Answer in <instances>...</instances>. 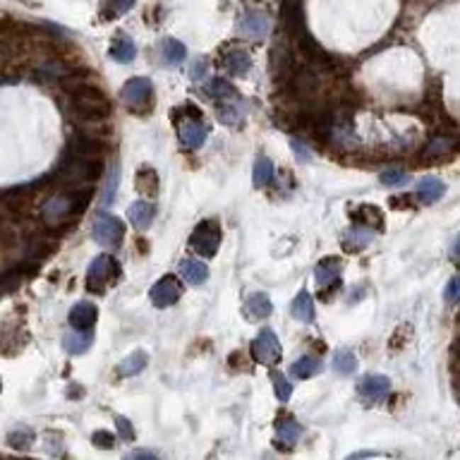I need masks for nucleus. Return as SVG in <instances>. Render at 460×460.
I'll list each match as a JSON object with an SVG mask.
<instances>
[{
	"mask_svg": "<svg viewBox=\"0 0 460 460\" xmlns=\"http://www.w3.org/2000/svg\"><path fill=\"white\" fill-rule=\"evenodd\" d=\"M91 201V190L89 187H70L67 192L53 194L46 206H43V218H46L48 225H60L65 220L77 218L82 211L86 209V204Z\"/></svg>",
	"mask_w": 460,
	"mask_h": 460,
	"instance_id": "nucleus-1",
	"label": "nucleus"
},
{
	"mask_svg": "<svg viewBox=\"0 0 460 460\" xmlns=\"http://www.w3.org/2000/svg\"><path fill=\"white\" fill-rule=\"evenodd\" d=\"M72 94V108L82 120H103L111 113V101L103 96V91L91 84H79L70 86Z\"/></svg>",
	"mask_w": 460,
	"mask_h": 460,
	"instance_id": "nucleus-2",
	"label": "nucleus"
},
{
	"mask_svg": "<svg viewBox=\"0 0 460 460\" xmlns=\"http://www.w3.org/2000/svg\"><path fill=\"white\" fill-rule=\"evenodd\" d=\"M91 235L101 247L116 249V247H120V242L125 237V225H123V220L116 218L113 213L101 211V213H96V218H94Z\"/></svg>",
	"mask_w": 460,
	"mask_h": 460,
	"instance_id": "nucleus-3",
	"label": "nucleus"
},
{
	"mask_svg": "<svg viewBox=\"0 0 460 460\" xmlns=\"http://www.w3.org/2000/svg\"><path fill=\"white\" fill-rule=\"evenodd\" d=\"M120 276V264L113 259L111 254H101L89 264V271H86V286H89L91 293H103L106 286L111 281H116Z\"/></svg>",
	"mask_w": 460,
	"mask_h": 460,
	"instance_id": "nucleus-4",
	"label": "nucleus"
},
{
	"mask_svg": "<svg viewBox=\"0 0 460 460\" xmlns=\"http://www.w3.org/2000/svg\"><path fill=\"white\" fill-rule=\"evenodd\" d=\"M190 247L201 257H213L220 247V228L216 220H201L192 230Z\"/></svg>",
	"mask_w": 460,
	"mask_h": 460,
	"instance_id": "nucleus-5",
	"label": "nucleus"
},
{
	"mask_svg": "<svg viewBox=\"0 0 460 460\" xmlns=\"http://www.w3.org/2000/svg\"><path fill=\"white\" fill-rule=\"evenodd\" d=\"M151 94H154V86L147 77H132L120 89V101L132 111H142L149 106Z\"/></svg>",
	"mask_w": 460,
	"mask_h": 460,
	"instance_id": "nucleus-6",
	"label": "nucleus"
},
{
	"mask_svg": "<svg viewBox=\"0 0 460 460\" xmlns=\"http://www.w3.org/2000/svg\"><path fill=\"white\" fill-rule=\"evenodd\" d=\"M252 355L259 364H276L281 360V343H279V336H276L271 329H264L259 336L252 340Z\"/></svg>",
	"mask_w": 460,
	"mask_h": 460,
	"instance_id": "nucleus-7",
	"label": "nucleus"
},
{
	"mask_svg": "<svg viewBox=\"0 0 460 460\" xmlns=\"http://www.w3.org/2000/svg\"><path fill=\"white\" fill-rule=\"evenodd\" d=\"M180 295H182L180 281L175 279V276H163V279L156 281L154 288H151V305H154L156 310H166V307L180 300Z\"/></svg>",
	"mask_w": 460,
	"mask_h": 460,
	"instance_id": "nucleus-8",
	"label": "nucleus"
},
{
	"mask_svg": "<svg viewBox=\"0 0 460 460\" xmlns=\"http://www.w3.org/2000/svg\"><path fill=\"white\" fill-rule=\"evenodd\" d=\"M178 137L185 149H190V151L201 149V144L206 142V128H204V123L199 120V113H194L192 118L178 123Z\"/></svg>",
	"mask_w": 460,
	"mask_h": 460,
	"instance_id": "nucleus-9",
	"label": "nucleus"
},
{
	"mask_svg": "<svg viewBox=\"0 0 460 460\" xmlns=\"http://www.w3.org/2000/svg\"><path fill=\"white\" fill-rule=\"evenodd\" d=\"M357 391H360V396L369 403V405H374V403H381L391 393V381H388V376L367 374L364 379H360V383H357Z\"/></svg>",
	"mask_w": 460,
	"mask_h": 460,
	"instance_id": "nucleus-10",
	"label": "nucleus"
},
{
	"mask_svg": "<svg viewBox=\"0 0 460 460\" xmlns=\"http://www.w3.org/2000/svg\"><path fill=\"white\" fill-rule=\"evenodd\" d=\"M269 29H271V20L267 12H259V10H249L242 15L240 20V31L245 36H249L252 41H264L269 36Z\"/></svg>",
	"mask_w": 460,
	"mask_h": 460,
	"instance_id": "nucleus-11",
	"label": "nucleus"
},
{
	"mask_svg": "<svg viewBox=\"0 0 460 460\" xmlns=\"http://www.w3.org/2000/svg\"><path fill=\"white\" fill-rule=\"evenodd\" d=\"M291 89H293L295 96H300V99H312L314 94H317V89H319V77H317V74H314L312 70L302 67V70H298V72L293 74Z\"/></svg>",
	"mask_w": 460,
	"mask_h": 460,
	"instance_id": "nucleus-12",
	"label": "nucleus"
},
{
	"mask_svg": "<svg viewBox=\"0 0 460 460\" xmlns=\"http://www.w3.org/2000/svg\"><path fill=\"white\" fill-rule=\"evenodd\" d=\"M245 317L249 321H264L271 317V312H274V305H271L269 295L264 293H254L249 295L247 300H245Z\"/></svg>",
	"mask_w": 460,
	"mask_h": 460,
	"instance_id": "nucleus-13",
	"label": "nucleus"
},
{
	"mask_svg": "<svg viewBox=\"0 0 460 460\" xmlns=\"http://www.w3.org/2000/svg\"><path fill=\"white\" fill-rule=\"evenodd\" d=\"M99 319V310L91 302H77L70 310V324L74 329H91Z\"/></svg>",
	"mask_w": 460,
	"mask_h": 460,
	"instance_id": "nucleus-14",
	"label": "nucleus"
},
{
	"mask_svg": "<svg viewBox=\"0 0 460 460\" xmlns=\"http://www.w3.org/2000/svg\"><path fill=\"white\" fill-rule=\"evenodd\" d=\"M338 276H340V262L336 257H329V259L319 262L317 269H314V279H317L321 288L338 286Z\"/></svg>",
	"mask_w": 460,
	"mask_h": 460,
	"instance_id": "nucleus-15",
	"label": "nucleus"
},
{
	"mask_svg": "<svg viewBox=\"0 0 460 460\" xmlns=\"http://www.w3.org/2000/svg\"><path fill=\"white\" fill-rule=\"evenodd\" d=\"M91 340H94L91 329H72L70 333H65L62 345H65V350L70 352V355H84V352L89 350Z\"/></svg>",
	"mask_w": 460,
	"mask_h": 460,
	"instance_id": "nucleus-16",
	"label": "nucleus"
},
{
	"mask_svg": "<svg viewBox=\"0 0 460 460\" xmlns=\"http://www.w3.org/2000/svg\"><path fill=\"white\" fill-rule=\"evenodd\" d=\"M444 192H446V185L439 178H432V175H427V178H422L417 182V199L422 204H434V201L444 197Z\"/></svg>",
	"mask_w": 460,
	"mask_h": 460,
	"instance_id": "nucleus-17",
	"label": "nucleus"
},
{
	"mask_svg": "<svg viewBox=\"0 0 460 460\" xmlns=\"http://www.w3.org/2000/svg\"><path fill=\"white\" fill-rule=\"evenodd\" d=\"M291 314L298 321H302V324H312L314 317H317V312H314L312 295L307 293V291H302V293L295 295V300H293V305H291Z\"/></svg>",
	"mask_w": 460,
	"mask_h": 460,
	"instance_id": "nucleus-18",
	"label": "nucleus"
},
{
	"mask_svg": "<svg viewBox=\"0 0 460 460\" xmlns=\"http://www.w3.org/2000/svg\"><path fill=\"white\" fill-rule=\"evenodd\" d=\"M371 240H374V230L367 228V225H355V228H350L343 235V245L348 252H360L367 247Z\"/></svg>",
	"mask_w": 460,
	"mask_h": 460,
	"instance_id": "nucleus-19",
	"label": "nucleus"
},
{
	"mask_svg": "<svg viewBox=\"0 0 460 460\" xmlns=\"http://www.w3.org/2000/svg\"><path fill=\"white\" fill-rule=\"evenodd\" d=\"M180 276L185 279L190 286H201L206 279H209V269H206L204 262L197 259H182L180 262Z\"/></svg>",
	"mask_w": 460,
	"mask_h": 460,
	"instance_id": "nucleus-20",
	"label": "nucleus"
},
{
	"mask_svg": "<svg viewBox=\"0 0 460 460\" xmlns=\"http://www.w3.org/2000/svg\"><path fill=\"white\" fill-rule=\"evenodd\" d=\"M300 437H302V427L295 420H281L279 427H276V444L281 449H291Z\"/></svg>",
	"mask_w": 460,
	"mask_h": 460,
	"instance_id": "nucleus-21",
	"label": "nucleus"
},
{
	"mask_svg": "<svg viewBox=\"0 0 460 460\" xmlns=\"http://www.w3.org/2000/svg\"><path fill=\"white\" fill-rule=\"evenodd\" d=\"M149 364V355L144 350H135L132 355H128L125 360L118 364V376H123V379H130V376L140 374L144 371V367Z\"/></svg>",
	"mask_w": 460,
	"mask_h": 460,
	"instance_id": "nucleus-22",
	"label": "nucleus"
},
{
	"mask_svg": "<svg viewBox=\"0 0 460 460\" xmlns=\"http://www.w3.org/2000/svg\"><path fill=\"white\" fill-rule=\"evenodd\" d=\"M223 67L230 77H242V74H247V70L252 67V60L245 50H230L223 58Z\"/></svg>",
	"mask_w": 460,
	"mask_h": 460,
	"instance_id": "nucleus-23",
	"label": "nucleus"
},
{
	"mask_svg": "<svg viewBox=\"0 0 460 460\" xmlns=\"http://www.w3.org/2000/svg\"><path fill=\"white\" fill-rule=\"evenodd\" d=\"M271 72H274L276 79H286L288 72H291V53H288V46H274L271 50Z\"/></svg>",
	"mask_w": 460,
	"mask_h": 460,
	"instance_id": "nucleus-24",
	"label": "nucleus"
},
{
	"mask_svg": "<svg viewBox=\"0 0 460 460\" xmlns=\"http://www.w3.org/2000/svg\"><path fill=\"white\" fill-rule=\"evenodd\" d=\"M128 216L130 220L135 223V228H149L151 220H154V206L149 204V201H135V204L128 209Z\"/></svg>",
	"mask_w": 460,
	"mask_h": 460,
	"instance_id": "nucleus-25",
	"label": "nucleus"
},
{
	"mask_svg": "<svg viewBox=\"0 0 460 460\" xmlns=\"http://www.w3.org/2000/svg\"><path fill=\"white\" fill-rule=\"evenodd\" d=\"M331 367H333V371H336V374H340V376L355 374V369H357V357H355V352H352L350 348L338 350L336 355H333V360H331Z\"/></svg>",
	"mask_w": 460,
	"mask_h": 460,
	"instance_id": "nucleus-26",
	"label": "nucleus"
},
{
	"mask_svg": "<svg viewBox=\"0 0 460 460\" xmlns=\"http://www.w3.org/2000/svg\"><path fill=\"white\" fill-rule=\"evenodd\" d=\"M206 94H209L213 101H218V103L220 101H223V103H230V101H237V96H240V94L230 86V82H225L223 77L211 79V84L206 86Z\"/></svg>",
	"mask_w": 460,
	"mask_h": 460,
	"instance_id": "nucleus-27",
	"label": "nucleus"
},
{
	"mask_svg": "<svg viewBox=\"0 0 460 460\" xmlns=\"http://www.w3.org/2000/svg\"><path fill=\"white\" fill-rule=\"evenodd\" d=\"M161 58L166 65H180L187 58V48L178 39H166L161 43Z\"/></svg>",
	"mask_w": 460,
	"mask_h": 460,
	"instance_id": "nucleus-28",
	"label": "nucleus"
},
{
	"mask_svg": "<svg viewBox=\"0 0 460 460\" xmlns=\"http://www.w3.org/2000/svg\"><path fill=\"white\" fill-rule=\"evenodd\" d=\"M135 55H137V46H135V41L128 39L125 34H120L116 39V43H113V48H111V58L113 60H118V62H130V60H135Z\"/></svg>",
	"mask_w": 460,
	"mask_h": 460,
	"instance_id": "nucleus-29",
	"label": "nucleus"
},
{
	"mask_svg": "<svg viewBox=\"0 0 460 460\" xmlns=\"http://www.w3.org/2000/svg\"><path fill=\"white\" fill-rule=\"evenodd\" d=\"M321 369H324V364H321L319 357L305 355L293 364V376H298V379H312V376H317Z\"/></svg>",
	"mask_w": 460,
	"mask_h": 460,
	"instance_id": "nucleus-30",
	"label": "nucleus"
},
{
	"mask_svg": "<svg viewBox=\"0 0 460 460\" xmlns=\"http://www.w3.org/2000/svg\"><path fill=\"white\" fill-rule=\"evenodd\" d=\"M355 220H357V223H362V225H367V228H371V230L383 228V213H381V209H376V206H369V204L357 209Z\"/></svg>",
	"mask_w": 460,
	"mask_h": 460,
	"instance_id": "nucleus-31",
	"label": "nucleus"
},
{
	"mask_svg": "<svg viewBox=\"0 0 460 460\" xmlns=\"http://www.w3.org/2000/svg\"><path fill=\"white\" fill-rule=\"evenodd\" d=\"M274 180V163H271L267 156H259L254 163V185L264 187Z\"/></svg>",
	"mask_w": 460,
	"mask_h": 460,
	"instance_id": "nucleus-32",
	"label": "nucleus"
},
{
	"mask_svg": "<svg viewBox=\"0 0 460 460\" xmlns=\"http://www.w3.org/2000/svg\"><path fill=\"white\" fill-rule=\"evenodd\" d=\"M135 3L137 0H101V10H103V17H120L135 8Z\"/></svg>",
	"mask_w": 460,
	"mask_h": 460,
	"instance_id": "nucleus-33",
	"label": "nucleus"
},
{
	"mask_svg": "<svg viewBox=\"0 0 460 460\" xmlns=\"http://www.w3.org/2000/svg\"><path fill=\"white\" fill-rule=\"evenodd\" d=\"M156 187H159V178H156V170L142 168L137 173V190L142 194H156Z\"/></svg>",
	"mask_w": 460,
	"mask_h": 460,
	"instance_id": "nucleus-34",
	"label": "nucleus"
},
{
	"mask_svg": "<svg viewBox=\"0 0 460 460\" xmlns=\"http://www.w3.org/2000/svg\"><path fill=\"white\" fill-rule=\"evenodd\" d=\"M271 381H274V391H276V396H279V400H283V403L291 400L293 386H291V381L286 379V374H281V371L271 369Z\"/></svg>",
	"mask_w": 460,
	"mask_h": 460,
	"instance_id": "nucleus-35",
	"label": "nucleus"
},
{
	"mask_svg": "<svg viewBox=\"0 0 460 460\" xmlns=\"http://www.w3.org/2000/svg\"><path fill=\"white\" fill-rule=\"evenodd\" d=\"M31 441H34V434H31L27 427H22V430H15L8 437V444L12 446V449H22V451L29 449Z\"/></svg>",
	"mask_w": 460,
	"mask_h": 460,
	"instance_id": "nucleus-36",
	"label": "nucleus"
},
{
	"mask_svg": "<svg viewBox=\"0 0 460 460\" xmlns=\"http://www.w3.org/2000/svg\"><path fill=\"white\" fill-rule=\"evenodd\" d=\"M232 103H237V101H230V103L220 106L218 118H220V123H225V125H240L242 123V111H237Z\"/></svg>",
	"mask_w": 460,
	"mask_h": 460,
	"instance_id": "nucleus-37",
	"label": "nucleus"
},
{
	"mask_svg": "<svg viewBox=\"0 0 460 460\" xmlns=\"http://www.w3.org/2000/svg\"><path fill=\"white\" fill-rule=\"evenodd\" d=\"M94 446L96 449H103V451H111L113 446H116V434H111V432H103V430H99V432H94Z\"/></svg>",
	"mask_w": 460,
	"mask_h": 460,
	"instance_id": "nucleus-38",
	"label": "nucleus"
},
{
	"mask_svg": "<svg viewBox=\"0 0 460 460\" xmlns=\"http://www.w3.org/2000/svg\"><path fill=\"white\" fill-rule=\"evenodd\" d=\"M381 182L388 187H398V185H405L408 182V173L403 170H383L381 173Z\"/></svg>",
	"mask_w": 460,
	"mask_h": 460,
	"instance_id": "nucleus-39",
	"label": "nucleus"
},
{
	"mask_svg": "<svg viewBox=\"0 0 460 460\" xmlns=\"http://www.w3.org/2000/svg\"><path fill=\"white\" fill-rule=\"evenodd\" d=\"M118 182H120V168L116 166L111 170L108 185H106V190H103V204H111L113 201V194H116V190H118Z\"/></svg>",
	"mask_w": 460,
	"mask_h": 460,
	"instance_id": "nucleus-40",
	"label": "nucleus"
},
{
	"mask_svg": "<svg viewBox=\"0 0 460 460\" xmlns=\"http://www.w3.org/2000/svg\"><path fill=\"white\" fill-rule=\"evenodd\" d=\"M444 298H446V302H449V305H458V302H460V276H453V279L449 281Z\"/></svg>",
	"mask_w": 460,
	"mask_h": 460,
	"instance_id": "nucleus-41",
	"label": "nucleus"
},
{
	"mask_svg": "<svg viewBox=\"0 0 460 460\" xmlns=\"http://www.w3.org/2000/svg\"><path fill=\"white\" fill-rule=\"evenodd\" d=\"M206 72H209V62H206V58H197L192 62V67H190V79L192 82H201L206 77Z\"/></svg>",
	"mask_w": 460,
	"mask_h": 460,
	"instance_id": "nucleus-42",
	"label": "nucleus"
},
{
	"mask_svg": "<svg viewBox=\"0 0 460 460\" xmlns=\"http://www.w3.org/2000/svg\"><path fill=\"white\" fill-rule=\"evenodd\" d=\"M116 427H118V437H120L123 441H135V430H132V425H130V420H125L118 415L116 417Z\"/></svg>",
	"mask_w": 460,
	"mask_h": 460,
	"instance_id": "nucleus-43",
	"label": "nucleus"
},
{
	"mask_svg": "<svg viewBox=\"0 0 460 460\" xmlns=\"http://www.w3.org/2000/svg\"><path fill=\"white\" fill-rule=\"evenodd\" d=\"M291 147H293V151H295V156H298V161H302V163H307V161H312L314 156H312V151H310V147H305L300 140H291Z\"/></svg>",
	"mask_w": 460,
	"mask_h": 460,
	"instance_id": "nucleus-44",
	"label": "nucleus"
},
{
	"mask_svg": "<svg viewBox=\"0 0 460 460\" xmlns=\"http://www.w3.org/2000/svg\"><path fill=\"white\" fill-rule=\"evenodd\" d=\"M451 262L460 264V235L456 237V242L451 245Z\"/></svg>",
	"mask_w": 460,
	"mask_h": 460,
	"instance_id": "nucleus-45",
	"label": "nucleus"
},
{
	"mask_svg": "<svg viewBox=\"0 0 460 460\" xmlns=\"http://www.w3.org/2000/svg\"><path fill=\"white\" fill-rule=\"evenodd\" d=\"M128 458H156V453H151V451H135V453H130Z\"/></svg>",
	"mask_w": 460,
	"mask_h": 460,
	"instance_id": "nucleus-46",
	"label": "nucleus"
},
{
	"mask_svg": "<svg viewBox=\"0 0 460 460\" xmlns=\"http://www.w3.org/2000/svg\"><path fill=\"white\" fill-rule=\"evenodd\" d=\"M458 149H460V140H458Z\"/></svg>",
	"mask_w": 460,
	"mask_h": 460,
	"instance_id": "nucleus-47",
	"label": "nucleus"
},
{
	"mask_svg": "<svg viewBox=\"0 0 460 460\" xmlns=\"http://www.w3.org/2000/svg\"><path fill=\"white\" fill-rule=\"evenodd\" d=\"M0 53H3V48H0Z\"/></svg>",
	"mask_w": 460,
	"mask_h": 460,
	"instance_id": "nucleus-48",
	"label": "nucleus"
},
{
	"mask_svg": "<svg viewBox=\"0 0 460 460\" xmlns=\"http://www.w3.org/2000/svg\"><path fill=\"white\" fill-rule=\"evenodd\" d=\"M0 386H3V383H0Z\"/></svg>",
	"mask_w": 460,
	"mask_h": 460,
	"instance_id": "nucleus-49",
	"label": "nucleus"
}]
</instances>
